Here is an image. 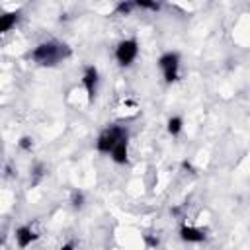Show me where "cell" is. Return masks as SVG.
Listing matches in <instances>:
<instances>
[{"mask_svg":"<svg viewBox=\"0 0 250 250\" xmlns=\"http://www.w3.org/2000/svg\"><path fill=\"white\" fill-rule=\"evenodd\" d=\"M158 66L162 68L166 82H174V80H178L180 55H178V53H172V51H170V53H164V55L158 59Z\"/></svg>","mask_w":250,"mask_h":250,"instance_id":"obj_4","label":"cell"},{"mask_svg":"<svg viewBox=\"0 0 250 250\" xmlns=\"http://www.w3.org/2000/svg\"><path fill=\"white\" fill-rule=\"evenodd\" d=\"M35 238H37V234L31 230V227H20V229L16 230V240H18V244H20L21 248L29 246Z\"/></svg>","mask_w":250,"mask_h":250,"instance_id":"obj_8","label":"cell"},{"mask_svg":"<svg viewBox=\"0 0 250 250\" xmlns=\"http://www.w3.org/2000/svg\"><path fill=\"white\" fill-rule=\"evenodd\" d=\"M182 127H184V121H182V117H178V115L170 117V119H168V123H166V129H168V133H170L172 137L180 135Z\"/></svg>","mask_w":250,"mask_h":250,"instance_id":"obj_10","label":"cell"},{"mask_svg":"<svg viewBox=\"0 0 250 250\" xmlns=\"http://www.w3.org/2000/svg\"><path fill=\"white\" fill-rule=\"evenodd\" d=\"M180 238L186 240V242H201V240L205 238V234H203V230H199V229H195V227L184 225V227L180 229Z\"/></svg>","mask_w":250,"mask_h":250,"instance_id":"obj_7","label":"cell"},{"mask_svg":"<svg viewBox=\"0 0 250 250\" xmlns=\"http://www.w3.org/2000/svg\"><path fill=\"white\" fill-rule=\"evenodd\" d=\"M133 4H135L137 8H143V10H152V12H156V10L160 8V4H158L156 0H133Z\"/></svg>","mask_w":250,"mask_h":250,"instance_id":"obj_12","label":"cell"},{"mask_svg":"<svg viewBox=\"0 0 250 250\" xmlns=\"http://www.w3.org/2000/svg\"><path fill=\"white\" fill-rule=\"evenodd\" d=\"M98 80H100L98 68H96V66H86V70H84V76H82V84H84V88H86V94H88V100H90V102L96 98Z\"/></svg>","mask_w":250,"mask_h":250,"instance_id":"obj_5","label":"cell"},{"mask_svg":"<svg viewBox=\"0 0 250 250\" xmlns=\"http://www.w3.org/2000/svg\"><path fill=\"white\" fill-rule=\"evenodd\" d=\"M82 203H84V195L80 191H74L72 193V205L74 207H82Z\"/></svg>","mask_w":250,"mask_h":250,"instance_id":"obj_13","label":"cell"},{"mask_svg":"<svg viewBox=\"0 0 250 250\" xmlns=\"http://www.w3.org/2000/svg\"><path fill=\"white\" fill-rule=\"evenodd\" d=\"M20 14L18 12H0V33L10 31L18 23Z\"/></svg>","mask_w":250,"mask_h":250,"instance_id":"obj_9","label":"cell"},{"mask_svg":"<svg viewBox=\"0 0 250 250\" xmlns=\"http://www.w3.org/2000/svg\"><path fill=\"white\" fill-rule=\"evenodd\" d=\"M109 154H111V160H113L115 164H125V162H127V156H129L127 137H125V139H121V141H117V145L109 150Z\"/></svg>","mask_w":250,"mask_h":250,"instance_id":"obj_6","label":"cell"},{"mask_svg":"<svg viewBox=\"0 0 250 250\" xmlns=\"http://www.w3.org/2000/svg\"><path fill=\"white\" fill-rule=\"evenodd\" d=\"M68 55H70V51L66 49V45H61V43H55V41H47V43H39L33 49L31 59L41 66H53L61 59L68 57Z\"/></svg>","mask_w":250,"mask_h":250,"instance_id":"obj_1","label":"cell"},{"mask_svg":"<svg viewBox=\"0 0 250 250\" xmlns=\"http://www.w3.org/2000/svg\"><path fill=\"white\" fill-rule=\"evenodd\" d=\"M133 8H135V4H133V0H121V2L117 4V8H115V12H117L119 16H129V14L133 12Z\"/></svg>","mask_w":250,"mask_h":250,"instance_id":"obj_11","label":"cell"},{"mask_svg":"<svg viewBox=\"0 0 250 250\" xmlns=\"http://www.w3.org/2000/svg\"><path fill=\"white\" fill-rule=\"evenodd\" d=\"M125 137H127V131H125L123 127L111 125V127H107V129L98 137V141H96V148H98V152L109 154V150L117 145V141H121V139H125Z\"/></svg>","mask_w":250,"mask_h":250,"instance_id":"obj_2","label":"cell"},{"mask_svg":"<svg viewBox=\"0 0 250 250\" xmlns=\"http://www.w3.org/2000/svg\"><path fill=\"white\" fill-rule=\"evenodd\" d=\"M31 145H33V143H31L29 137H23V139L20 141V146H21V148H31Z\"/></svg>","mask_w":250,"mask_h":250,"instance_id":"obj_14","label":"cell"},{"mask_svg":"<svg viewBox=\"0 0 250 250\" xmlns=\"http://www.w3.org/2000/svg\"><path fill=\"white\" fill-rule=\"evenodd\" d=\"M139 55V43L137 39H123L115 47V59L121 66H129Z\"/></svg>","mask_w":250,"mask_h":250,"instance_id":"obj_3","label":"cell"}]
</instances>
